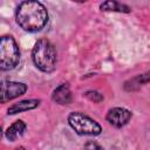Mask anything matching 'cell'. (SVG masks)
<instances>
[{"mask_svg": "<svg viewBox=\"0 0 150 150\" xmlns=\"http://www.w3.org/2000/svg\"><path fill=\"white\" fill-rule=\"evenodd\" d=\"M16 23L26 32H39L48 21V12L46 7L34 0L22 1L15 12Z\"/></svg>", "mask_w": 150, "mask_h": 150, "instance_id": "6da1fadb", "label": "cell"}, {"mask_svg": "<svg viewBox=\"0 0 150 150\" xmlns=\"http://www.w3.org/2000/svg\"><path fill=\"white\" fill-rule=\"evenodd\" d=\"M32 59L35 67L43 73H52L56 68L57 54L54 45L47 39H40L35 42L32 50Z\"/></svg>", "mask_w": 150, "mask_h": 150, "instance_id": "7a4b0ae2", "label": "cell"}, {"mask_svg": "<svg viewBox=\"0 0 150 150\" xmlns=\"http://www.w3.org/2000/svg\"><path fill=\"white\" fill-rule=\"evenodd\" d=\"M68 124L70 128L79 135L82 136H96L100 135L102 131V127L90 116L80 112V111H73L68 115Z\"/></svg>", "mask_w": 150, "mask_h": 150, "instance_id": "3957f363", "label": "cell"}, {"mask_svg": "<svg viewBox=\"0 0 150 150\" xmlns=\"http://www.w3.org/2000/svg\"><path fill=\"white\" fill-rule=\"evenodd\" d=\"M20 61V50L13 36L5 35L0 40V68L1 70L14 69Z\"/></svg>", "mask_w": 150, "mask_h": 150, "instance_id": "277c9868", "label": "cell"}, {"mask_svg": "<svg viewBox=\"0 0 150 150\" xmlns=\"http://www.w3.org/2000/svg\"><path fill=\"white\" fill-rule=\"evenodd\" d=\"M26 91H27V86L22 82L2 81L1 91H0V101L1 103H6L13 98H16L23 95Z\"/></svg>", "mask_w": 150, "mask_h": 150, "instance_id": "5b68a950", "label": "cell"}, {"mask_svg": "<svg viewBox=\"0 0 150 150\" xmlns=\"http://www.w3.org/2000/svg\"><path fill=\"white\" fill-rule=\"evenodd\" d=\"M131 118V111L125 109V108H121V107H115L109 109L105 120L107 122L114 127V128H122L124 127Z\"/></svg>", "mask_w": 150, "mask_h": 150, "instance_id": "8992f818", "label": "cell"}, {"mask_svg": "<svg viewBox=\"0 0 150 150\" xmlns=\"http://www.w3.org/2000/svg\"><path fill=\"white\" fill-rule=\"evenodd\" d=\"M52 98L54 102L59 103V104H69L73 101V96H71V91L69 88L68 83H61L60 86H57L52 94Z\"/></svg>", "mask_w": 150, "mask_h": 150, "instance_id": "52a82bcc", "label": "cell"}, {"mask_svg": "<svg viewBox=\"0 0 150 150\" xmlns=\"http://www.w3.org/2000/svg\"><path fill=\"white\" fill-rule=\"evenodd\" d=\"M26 129H27L26 123L22 120H18L7 128V130L5 132V136L8 141L15 142L18 138H20L26 132Z\"/></svg>", "mask_w": 150, "mask_h": 150, "instance_id": "ba28073f", "label": "cell"}, {"mask_svg": "<svg viewBox=\"0 0 150 150\" xmlns=\"http://www.w3.org/2000/svg\"><path fill=\"white\" fill-rule=\"evenodd\" d=\"M39 104H40V100H36V98L23 100V101H20L18 103H14L13 105H11L7 109V112L9 115H14V114H18V112H23V111H27V110L35 109Z\"/></svg>", "mask_w": 150, "mask_h": 150, "instance_id": "9c48e42d", "label": "cell"}, {"mask_svg": "<svg viewBox=\"0 0 150 150\" xmlns=\"http://www.w3.org/2000/svg\"><path fill=\"white\" fill-rule=\"evenodd\" d=\"M148 82H150V71L144 73V74H139V75L135 76L134 79L127 81L125 84H124V89L128 90V91L136 90V89H138L139 87L146 84Z\"/></svg>", "mask_w": 150, "mask_h": 150, "instance_id": "30bf717a", "label": "cell"}, {"mask_svg": "<svg viewBox=\"0 0 150 150\" xmlns=\"http://www.w3.org/2000/svg\"><path fill=\"white\" fill-rule=\"evenodd\" d=\"M101 11L104 12H120V13H130L131 8L124 4H121L118 1H114V0H109V1H104L100 5Z\"/></svg>", "mask_w": 150, "mask_h": 150, "instance_id": "8fae6325", "label": "cell"}, {"mask_svg": "<svg viewBox=\"0 0 150 150\" xmlns=\"http://www.w3.org/2000/svg\"><path fill=\"white\" fill-rule=\"evenodd\" d=\"M84 95H86L89 100H91V101H94V102H101V101L103 100V96H102L98 91H87Z\"/></svg>", "mask_w": 150, "mask_h": 150, "instance_id": "7c38bea8", "label": "cell"}, {"mask_svg": "<svg viewBox=\"0 0 150 150\" xmlns=\"http://www.w3.org/2000/svg\"><path fill=\"white\" fill-rule=\"evenodd\" d=\"M83 150H104V149H103L97 142H95V141H89V142H87V143L84 144Z\"/></svg>", "mask_w": 150, "mask_h": 150, "instance_id": "4fadbf2b", "label": "cell"}, {"mask_svg": "<svg viewBox=\"0 0 150 150\" xmlns=\"http://www.w3.org/2000/svg\"><path fill=\"white\" fill-rule=\"evenodd\" d=\"M15 150H25V148H23V146H19V148H16Z\"/></svg>", "mask_w": 150, "mask_h": 150, "instance_id": "5bb4252c", "label": "cell"}]
</instances>
